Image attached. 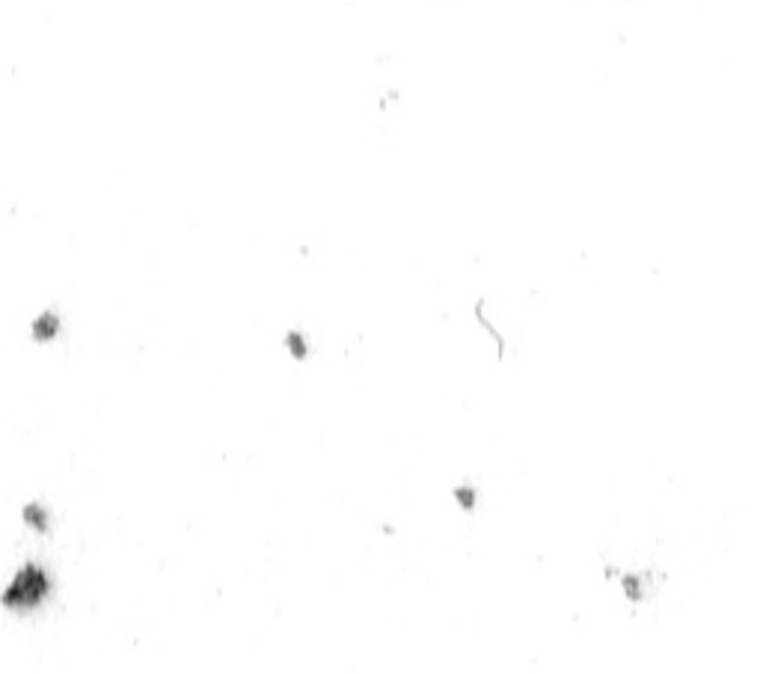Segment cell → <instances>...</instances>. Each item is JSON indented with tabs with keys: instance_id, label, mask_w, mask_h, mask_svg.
<instances>
[{
	"instance_id": "cell-4",
	"label": "cell",
	"mask_w": 760,
	"mask_h": 674,
	"mask_svg": "<svg viewBox=\"0 0 760 674\" xmlns=\"http://www.w3.org/2000/svg\"><path fill=\"white\" fill-rule=\"evenodd\" d=\"M285 348L294 353V357H306V351H309V342L300 336V333H288L285 336Z\"/></svg>"
},
{
	"instance_id": "cell-1",
	"label": "cell",
	"mask_w": 760,
	"mask_h": 674,
	"mask_svg": "<svg viewBox=\"0 0 760 674\" xmlns=\"http://www.w3.org/2000/svg\"><path fill=\"white\" fill-rule=\"evenodd\" d=\"M51 597V577L48 570H42L36 565H24V570L15 573V579L9 582V588L3 594V606L13 612H33Z\"/></svg>"
},
{
	"instance_id": "cell-2",
	"label": "cell",
	"mask_w": 760,
	"mask_h": 674,
	"mask_svg": "<svg viewBox=\"0 0 760 674\" xmlns=\"http://www.w3.org/2000/svg\"><path fill=\"white\" fill-rule=\"evenodd\" d=\"M21 517H24V523L33 526L36 532H42V535L51 532V517H48V511H45V508H39V505H24Z\"/></svg>"
},
{
	"instance_id": "cell-3",
	"label": "cell",
	"mask_w": 760,
	"mask_h": 674,
	"mask_svg": "<svg viewBox=\"0 0 760 674\" xmlns=\"http://www.w3.org/2000/svg\"><path fill=\"white\" fill-rule=\"evenodd\" d=\"M57 330H60V321H57V315H39L36 321H33V333H36V339H54L57 336Z\"/></svg>"
}]
</instances>
